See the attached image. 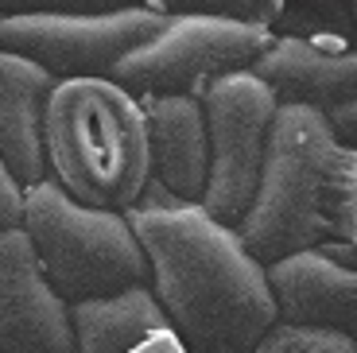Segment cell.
<instances>
[{"label": "cell", "instance_id": "3", "mask_svg": "<svg viewBox=\"0 0 357 353\" xmlns=\"http://www.w3.org/2000/svg\"><path fill=\"white\" fill-rule=\"evenodd\" d=\"M47 179L89 210L125 213L152 183L144 105L109 78L54 86L43 121Z\"/></svg>", "mask_w": 357, "mask_h": 353}, {"label": "cell", "instance_id": "15", "mask_svg": "<svg viewBox=\"0 0 357 353\" xmlns=\"http://www.w3.org/2000/svg\"><path fill=\"white\" fill-rule=\"evenodd\" d=\"M252 353H357L354 342L322 326H299V322H276L260 338Z\"/></svg>", "mask_w": 357, "mask_h": 353}, {"label": "cell", "instance_id": "8", "mask_svg": "<svg viewBox=\"0 0 357 353\" xmlns=\"http://www.w3.org/2000/svg\"><path fill=\"white\" fill-rule=\"evenodd\" d=\"M0 353H74L70 303L39 272L24 230L0 233Z\"/></svg>", "mask_w": 357, "mask_h": 353}, {"label": "cell", "instance_id": "4", "mask_svg": "<svg viewBox=\"0 0 357 353\" xmlns=\"http://www.w3.org/2000/svg\"><path fill=\"white\" fill-rule=\"evenodd\" d=\"M24 237L39 272L70 307L148 287V260L125 213L78 206L51 179L27 186Z\"/></svg>", "mask_w": 357, "mask_h": 353}, {"label": "cell", "instance_id": "19", "mask_svg": "<svg viewBox=\"0 0 357 353\" xmlns=\"http://www.w3.org/2000/svg\"><path fill=\"white\" fill-rule=\"evenodd\" d=\"M346 245H349V253L357 256V167H354L349 195H346Z\"/></svg>", "mask_w": 357, "mask_h": 353}, {"label": "cell", "instance_id": "7", "mask_svg": "<svg viewBox=\"0 0 357 353\" xmlns=\"http://www.w3.org/2000/svg\"><path fill=\"white\" fill-rule=\"evenodd\" d=\"M160 12L128 4L116 12H43L0 16V51L43 66L59 82L109 78L113 66L163 27Z\"/></svg>", "mask_w": 357, "mask_h": 353}, {"label": "cell", "instance_id": "17", "mask_svg": "<svg viewBox=\"0 0 357 353\" xmlns=\"http://www.w3.org/2000/svg\"><path fill=\"white\" fill-rule=\"evenodd\" d=\"M24 183L12 175V167L0 156V233L24 230Z\"/></svg>", "mask_w": 357, "mask_h": 353}, {"label": "cell", "instance_id": "6", "mask_svg": "<svg viewBox=\"0 0 357 353\" xmlns=\"http://www.w3.org/2000/svg\"><path fill=\"white\" fill-rule=\"evenodd\" d=\"M276 113V93L249 70L218 82L202 98L210 167H206V190L198 206L214 221H222L225 230H237V221L245 218L257 195Z\"/></svg>", "mask_w": 357, "mask_h": 353}, {"label": "cell", "instance_id": "18", "mask_svg": "<svg viewBox=\"0 0 357 353\" xmlns=\"http://www.w3.org/2000/svg\"><path fill=\"white\" fill-rule=\"evenodd\" d=\"M326 121H331L334 136H338L346 148L357 151V101H349V105L334 109V113H326Z\"/></svg>", "mask_w": 357, "mask_h": 353}, {"label": "cell", "instance_id": "16", "mask_svg": "<svg viewBox=\"0 0 357 353\" xmlns=\"http://www.w3.org/2000/svg\"><path fill=\"white\" fill-rule=\"evenodd\" d=\"M132 0H0V16H43V12H116Z\"/></svg>", "mask_w": 357, "mask_h": 353}, {"label": "cell", "instance_id": "9", "mask_svg": "<svg viewBox=\"0 0 357 353\" xmlns=\"http://www.w3.org/2000/svg\"><path fill=\"white\" fill-rule=\"evenodd\" d=\"M268 283L276 295L280 322L322 326L349 338L357 350V256H338V248H311L268 264Z\"/></svg>", "mask_w": 357, "mask_h": 353}, {"label": "cell", "instance_id": "14", "mask_svg": "<svg viewBox=\"0 0 357 353\" xmlns=\"http://www.w3.org/2000/svg\"><path fill=\"white\" fill-rule=\"evenodd\" d=\"M144 8L160 12V16H210L272 27L280 16V0H144Z\"/></svg>", "mask_w": 357, "mask_h": 353}, {"label": "cell", "instance_id": "11", "mask_svg": "<svg viewBox=\"0 0 357 353\" xmlns=\"http://www.w3.org/2000/svg\"><path fill=\"white\" fill-rule=\"evenodd\" d=\"M252 78H260L280 105H307L319 113L357 101V51H319L295 36L272 39L264 54L252 66Z\"/></svg>", "mask_w": 357, "mask_h": 353}, {"label": "cell", "instance_id": "1", "mask_svg": "<svg viewBox=\"0 0 357 353\" xmlns=\"http://www.w3.org/2000/svg\"><path fill=\"white\" fill-rule=\"evenodd\" d=\"M125 218L148 260V287L187 353H252L280 322L264 264L202 206L148 186Z\"/></svg>", "mask_w": 357, "mask_h": 353}, {"label": "cell", "instance_id": "5", "mask_svg": "<svg viewBox=\"0 0 357 353\" xmlns=\"http://www.w3.org/2000/svg\"><path fill=\"white\" fill-rule=\"evenodd\" d=\"M272 27L233 24L210 16H167L148 43L128 51L109 82L140 98H195L202 101L218 82L245 74L272 47Z\"/></svg>", "mask_w": 357, "mask_h": 353}, {"label": "cell", "instance_id": "2", "mask_svg": "<svg viewBox=\"0 0 357 353\" xmlns=\"http://www.w3.org/2000/svg\"><path fill=\"white\" fill-rule=\"evenodd\" d=\"M354 167L357 151L334 136L326 113L280 105L257 195L233 233L264 268L295 253L346 245V195Z\"/></svg>", "mask_w": 357, "mask_h": 353}, {"label": "cell", "instance_id": "12", "mask_svg": "<svg viewBox=\"0 0 357 353\" xmlns=\"http://www.w3.org/2000/svg\"><path fill=\"white\" fill-rule=\"evenodd\" d=\"M74 353H187L152 287L86 299L70 307Z\"/></svg>", "mask_w": 357, "mask_h": 353}, {"label": "cell", "instance_id": "13", "mask_svg": "<svg viewBox=\"0 0 357 353\" xmlns=\"http://www.w3.org/2000/svg\"><path fill=\"white\" fill-rule=\"evenodd\" d=\"M54 86L59 78L43 66L0 51V156L24 190L47 179L43 121Z\"/></svg>", "mask_w": 357, "mask_h": 353}, {"label": "cell", "instance_id": "10", "mask_svg": "<svg viewBox=\"0 0 357 353\" xmlns=\"http://www.w3.org/2000/svg\"><path fill=\"white\" fill-rule=\"evenodd\" d=\"M148 121L152 183L171 202H195L206 190L210 144H206L202 101L195 98H140Z\"/></svg>", "mask_w": 357, "mask_h": 353}]
</instances>
